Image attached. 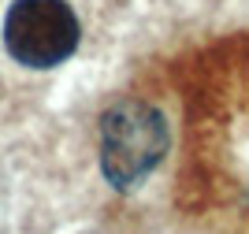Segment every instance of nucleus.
I'll use <instances>...</instances> for the list:
<instances>
[{
  "mask_svg": "<svg viewBox=\"0 0 249 234\" xmlns=\"http://www.w3.org/2000/svg\"><path fill=\"white\" fill-rule=\"evenodd\" d=\"M167 115L149 101L126 97L101 115V171L119 194H130L145 182L167 156Z\"/></svg>",
  "mask_w": 249,
  "mask_h": 234,
  "instance_id": "1",
  "label": "nucleus"
},
{
  "mask_svg": "<svg viewBox=\"0 0 249 234\" xmlns=\"http://www.w3.org/2000/svg\"><path fill=\"white\" fill-rule=\"evenodd\" d=\"M82 41L78 15L67 0H11L4 15V49L30 71H49L74 56Z\"/></svg>",
  "mask_w": 249,
  "mask_h": 234,
  "instance_id": "2",
  "label": "nucleus"
}]
</instances>
